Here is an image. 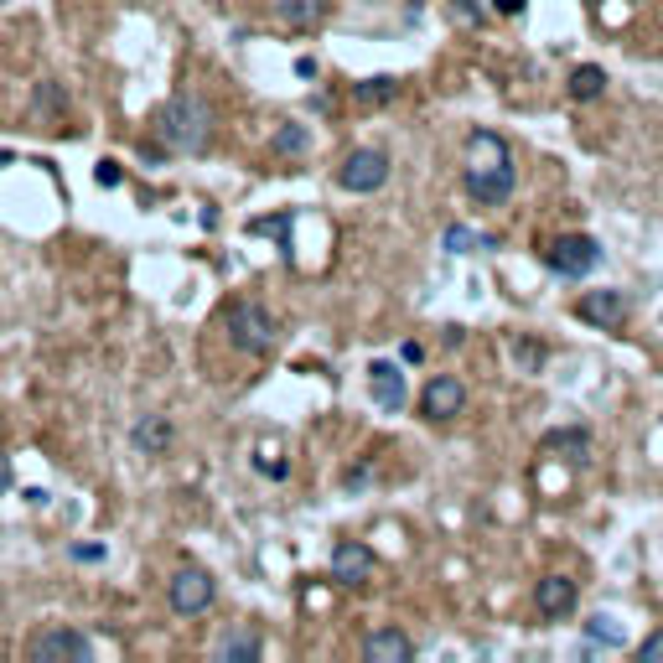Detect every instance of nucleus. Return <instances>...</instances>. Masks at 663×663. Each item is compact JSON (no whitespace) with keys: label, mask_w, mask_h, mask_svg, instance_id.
Returning a JSON list of instances; mask_svg holds the SVG:
<instances>
[{"label":"nucleus","mask_w":663,"mask_h":663,"mask_svg":"<svg viewBox=\"0 0 663 663\" xmlns=\"http://www.w3.org/2000/svg\"><path fill=\"white\" fill-rule=\"evenodd\" d=\"M555 446H570V451H576V461H580V456H586V446H591V435H586V431H549V435H544V451H555Z\"/></svg>","instance_id":"4be33fe9"},{"label":"nucleus","mask_w":663,"mask_h":663,"mask_svg":"<svg viewBox=\"0 0 663 663\" xmlns=\"http://www.w3.org/2000/svg\"><path fill=\"white\" fill-rule=\"evenodd\" d=\"M497 11H503V16H518V11H523V0H493Z\"/></svg>","instance_id":"2f4dec72"},{"label":"nucleus","mask_w":663,"mask_h":663,"mask_svg":"<svg viewBox=\"0 0 663 663\" xmlns=\"http://www.w3.org/2000/svg\"><path fill=\"white\" fill-rule=\"evenodd\" d=\"M461 186L477 207H503L518 186V166H513V145L503 141L497 130L477 124L467 130V161H461Z\"/></svg>","instance_id":"f257e3e1"},{"label":"nucleus","mask_w":663,"mask_h":663,"mask_svg":"<svg viewBox=\"0 0 663 663\" xmlns=\"http://www.w3.org/2000/svg\"><path fill=\"white\" fill-rule=\"evenodd\" d=\"M120 177H124L120 161H99V166H94V182H99V186H120Z\"/></svg>","instance_id":"a878e982"},{"label":"nucleus","mask_w":663,"mask_h":663,"mask_svg":"<svg viewBox=\"0 0 663 663\" xmlns=\"http://www.w3.org/2000/svg\"><path fill=\"white\" fill-rule=\"evenodd\" d=\"M332 580H342V586H363L373 580V549L363 539H342L337 549H332Z\"/></svg>","instance_id":"9b49d317"},{"label":"nucleus","mask_w":663,"mask_h":663,"mask_svg":"<svg viewBox=\"0 0 663 663\" xmlns=\"http://www.w3.org/2000/svg\"><path fill=\"white\" fill-rule=\"evenodd\" d=\"M259 653H265V642H259V632H249V627H233L218 642V658L223 663H254Z\"/></svg>","instance_id":"dca6fc26"},{"label":"nucleus","mask_w":663,"mask_h":663,"mask_svg":"<svg viewBox=\"0 0 663 663\" xmlns=\"http://www.w3.org/2000/svg\"><path fill=\"white\" fill-rule=\"evenodd\" d=\"M130 440H135V451H145V456H166V446H171V420H166V414H145L141 425L130 431Z\"/></svg>","instance_id":"4468645a"},{"label":"nucleus","mask_w":663,"mask_h":663,"mask_svg":"<svg viewBox=\"0 0 663 663\" xmlns=\"http://www.w3.org/2000/svg\"><path fill=\"white\" fill-rule=\"evenodd\" d=\"M0 166H11V150H0Z\"/></svg>","instance_id":"473e14b6"},{"label":"nucleus","mask_w":663,"mask_h":663,"mask_svg":"<svg viewBox=\"0 0 663 663\" xmlns=\"http://www.w3.org/2000/svg\"><path fill=\"white\" fill-rule=\"evenodd\" d=\"M275 16L286 21L290 32H311L316 21L327 16V0H275Z\"/></svg>","instance_id":"2eb2a0df"},{"label":"nucleus","mask_w":663,"mask_h":663,"mask_svg":"<svg viewBox=\"0 0 663 663\" xmlns=\"http://www.w3.org/2000/svg\"><path fill=\"white\" fill-rule=\"evenodd\" d=\"M513 358H518V363H523L529 373L544 368V348H539V342H529V337H513Z\"/></svg>","instance_id":"5701e85b"},{"label":"nucleus","mask_w":663,"mask_h":663,"mask_svg":"<svg viewBox=\"0 0 663 663\" xmlns=\"http://www.w3.org/2000/svg\"><path fill=\"white\" fill-rule=\"evenodd\" d=\"M358 104H368V109H378V104H389L394 94H399V78H389V73H378V78H363L358 88Z\"/></svg>","instance_id":"a211bd4d"},{"label":"nucleus","mask_w":663,"mask_h":663,"mask_svg":"<svg viewBox=\"0 0 663 663\" xmlns=\"http://www.w3.org/2000/svg\"><path fill=\"white\" fill-rule=\"evenodd\" d=\"M497 249L493 239H487V233H472V228H461V223H451L446 228V249H451V254H467V249Z\"/></svg>","instance_id":"412c9836"},{"label":"nucleus","mask_w":663,"mask_h":663,"mask_svg":"<svg viewBox=\"0 0 663 663\" xmlns=\"http://www.w3.org/2000/svg\"><path fill=\"white\" fill-rule=\"evenodd\" d=\"M213 596H218V586H213V576H207L203 565H182L171 576V586H166V601H171L177 617H203L207 606H213Z\"/></svg>","instance_id":"39448f33"},{"label":"nucleus","mask_w":663,"mask_h":663,"mask_svg":"<svg viewBox=\"0 0 663 663\" xmlns=\"http://www.w3.org/2000/svg\"><path fill=\"white\" fill-rule=\"evenodd\" d=\"M254 467H259V472H265V477H275V482H280V477L290 472L286 461H275V456H259V461H254Z\"/></svg>","instance_id":"bb28decb"},{"label":"nucleus","mask_w":663,"mask_h":663,"mask_svg":"<svg viewBox=\"0 0 663 663\" xmlns=\"http://www.w3.org/2000/svg\"><path fill=\"white\" fill-rule=\"evenodd\" d=\"M73 559H104V544H73Z\"/></svg>","instance_id":"c756f323"},{"label":"nucleus","mask_w":663,"mask_h":663,"mask_svg":"<svg viewBox=\"0 0 663 663\" xmlns=\"http://www.w3.org/2000/svg\"><path fill=\"white\" fill-rule=\"evenodd\" d=\"M586 638H591V642H606V648H622V638H627V632H622V622L612 617V612H596V617L586 622Z\"/></svg>","instance_id":"6ab92c4d"},{"label":"nucleus","mask_w":663,"mask_h":663,"mask_svg":"<svg viewBox=\"0 0 663 663\" xmlns=\"http://www.w3.org/2000/svg\"><path fill=\"white\" fill-rule=\"evenodd\" d=\"M26 658L32 663H88L94 658V642L83 638V632H73V627H47V632L32 638Z\"/></svg>","instance_id":"0eeeda50"},{"label":"nucleus","mask_w":663,"mask_h":663,"mask_svg":"<svg viewBox=\"0 0 663 663\" xmlns=\"http://www.w3.org/2000/svg\"><path fill=\"white\" fill-rule=\"evenodd\" d=\"M658 653H663V632H653V638L638 648V658H658Z\"/></svg>","instance_id":"c85d7f7f"},{"label":"nucleus","mask_w":663,"mask_h":663,"mask_svg":"<svg viewBox=\"0 0 663 663\" xmlns=\"http://www.w3.org/2000/svg\"><path fill=\"white\" fill-rule=\"evenodd\" d=\"M451 16L461 21V26H477V21H482V0H456Z\"/></svg>","instance_id":"393cba45"},{"label":"nucleus","mask_w":663,"mask_h":663,"mask_svg":"<svg viewBox=\"0 0 663 663\" xmlns=\"http://www.w3.org/2000/svg\"><path fill=\"white\" fill-rule=\"evenodd\" d=\"M576 316L601 332H617L627 322V301H622V290H586L576 301Z\"/></svg>","instance_id":"9d476101"},{"label":"nucleus","mask_w":663,"mask_h":663,"mask_svg":"<svg viewBox=\"0 0 663 663\" xmlns=\"http://www.w3.org/2000/svg\"><path fill=\"white\" fill-rule=\"evenodd\" d=\"M461 410H467V389H461V378L440 373V378L425 384V394H420V414H425L431 425H446V420H456Z\"/></svg>","instance_id":"6e6552de"},{"label":"nucleus","mask_w":663,"mask_h":663,"mask_svg":"<svg viewBox=\"0 0 663 663\" xmlns=\"http://www.w3.org/2000/svg\"><path fill=\"white\" fill-rule=\"evenodd\" d=\"M228 337H233L239 352L265 358V352L280 342V322H275L269 306H259V301H233V306H228Z\"/></svg>","instance_id":"7ed1b4c3"},{"label":"nucleus","mask_w":663,"mask_h":663,"mask_svg":"<svg viewBox=\"0 0 663 663\" xmlns=\"http://www.w3.org/2000/svg\"><path fill=\"white\" fill-rule=\"evenodd\" d=\"M156 135L166 141V150L197 156V150H207V141H213V109H207L197 94H171V99L161 104V114H156Z\"/></svg>","instance_id":"f03ea898"},{"label":"nucleus","mask_w":663,"mask_h":663,"mask_svg":"<svg viewBox=\"0 0 663 663\" xmlns=\"http://www.w3.org/2000/svg\"><path fill=\"white\" fill-rule=\"evenodd\" d=\"M384 182H389V150H378V145H358V150H348V161L337 166L342 192H378Z\"/></svg>","instance_id":"20e7f679"},{"label":"nucleus","mask_w":663,"mask_h":663,"mask_svg":"<svg viewBox=\"0 0 663 663\" xmlns=\"http://www.w3.org/2000/svg\"><path fill=\"white\" fill-rule=\"evenodd\" d=\"M363 658L368 663H410L414 642H410V632H399V627H378V632L363 638Z\"/></svg>","instance_id":"f8f14e48"},{"label":"nucleus","mask_w":663,"mask_h":663,"mask_svg":"<svg viewBox=\"0 0 663 663\" xmlns=\"http://www.w3.org/2000/svg\"><path fill=\"white\" fill-rule=\"evenodd\" d=\"M544 265L555 275H565V280H580V275H591L601 265V244L591 233H565V239H555L544 249Z\"/></svg>","instance_id":"423d86ee"},{"label":"nucleus","mask_w":663,"mask_h":663,"mask_svg":"<svg viewBox=\"0 0 663 663\" xmlns=\"http://www.w3.org/2000/svg\"><path fill=\"white\" fill-rule=\"evenodd\" d=\"M534 606L544 617H565L570 606H576V580L570 576H544L534 586Z\"/></svg>","instance_id":"ddd939ff"},{"label":"nucleus","mask_w":663,"mask_h":663,"mask_svg":"<svg viewBox=\"0 0 663 663\" xmlns=\"http://www.w3.org/2000/svg\"><path fill=\"white\" fill-rule=\"evenodd\" d=\"M249 233H290V207L286 213H275V218H254Z\"/></svg>","instance_id":"b1692460"},{"label":"nucleus","mask_w":663,"mask_h":663,"mask_svg":"<svg viewBox=\"0 0 663 663\" xmlns=\"http://www.w3.org/2000/svg\"><path fill=\"white\" fill-rule=\"evenodd\" d=\"M601 88H606V68H596V62H586V68L570 73V99H576V104L601 99Z\"/></svg>","instance_id":"f3484780"},{"label":"nucleus","mask_w":663,"mask_h":663,"mask_svg":"<svg viewBox=\"0 0 663 663\" xmlns=\"http://www.w3.org/2000/svg\"><path fill=\"white\" fill-rule=\"evenodd\" d=\"M306 145H311L306 124H280V130H275V141H269V150H275V156H301Z\"/></svg>","instance_id":"aec40b11"},{"label":"nucleus","mask_w":663,"mask_h":663,"mask_svg":"<svg viewBox=\"0 0 663 663\" xmlns=\"http://www.w3.org/2000/svg\"><path fill=\"white\" fill-rule=\"evenodd\" d=\"M11 493V456L0 451V497Z\"/></svg>","instance_id":"7c9ffc66"},{"label":"nucleus","mask_w":663,"mask_h":663,"mask_svg":"<svg viewBox=\"0 0 663 663\" xmlns=\"http://www.w3.org/2000/svg\"><path fill=\"white\" fill-rule=\"evenodd\" d=\"M368 394H373V404H378L384 414H399V410H404L410 389H404V373H399V363H389V358H373V363H368Z\"/></svg>","instance_id":"1a4fd4ad"},{"label":"nucleus","mask_w":663,"mask_h":663,"mask_svg":"<svg viewBox=\"0 0 663 663\" xmlns=\"http://www.w3.org/2000/svg\"><path fill=\"white\" fill-rule=\"evenodd\" d=\"M399 358H404V363H425V342H399Z\"/></svg>","instance_id":"cd10ccee"}]
</instances>
